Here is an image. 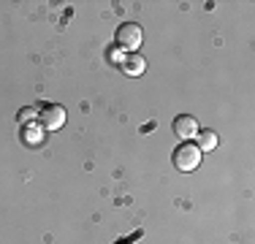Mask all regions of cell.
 Wrapping results in <instances>:
<instances>
[{
    "label": "cell",
    "mask_w": 255,
    "mask_h": 244,
    "mask_svg": "<svg viewBox=\"0 0 255 244\" xmlns=\"http://www.w3.org/2000/svg\"><path fill=\"white\" fill-rule=\"evenodd\" d=\"M117 46L120 49H125V54H133L138 46H141V41H144V33H141V27H138L136 22H123L117 27Z\"/></svg>",
    "instance_id": "6da1fadb"
},
{
    "label": "cell",
    "mask_w": 255,
    "mask_h": 244,
    "mask_svg": "<svg viewBox=\"0 0 255 244\" xmlns=\"http://www.w3.org/2000/svg\"><path fill=\"white\" fill-rule=\"evenodd\" d=\"M38 122L44 125V130H60L65 125V109L57 103H46L38 114Z\"/></svg>",
    "instance_id": "3957f363"
},
{
    "label": "cell",
    "mask_w": 255,
    "mask_h": 244,
    "mask_svg": "<svg viewBox=\"0 0 255 244\" xmlns=\"http://www.w3.org/2000/svg\"><path fill=\"white\" fill-rule=\"evenodd\" d=\"M198 122L196 117H190V114H179L177 120H174V133H177L179 138H185V141H190V138H196L198 136Z\"/></svg>",
    "instance_id": "277c9868"
},
{
    "label": "cell",
    "mask_w": 255,
    "mask_h": 244,
    "mask_svg": "<svg viewBox=\"0 0 255 244\" xmlns=\"http://www.w3.org/2000/svg\"><path fill=\"white\" fill-rule=\"evenodd\" d=\"M33 114H35L33 109H25V112H19V122H22V120H30V117H33Z\"/></svg>",
    "instance_id": "52a82bcc"
},
{
    "label": "cell",
    "mask_w": 255,
    "mask_h": 244,
    "mask_svg": "<svg viewBox=\"0 0 255 244\" xmlns=\"http://www.w3.org/2000/svg\"><path fill=\"white\" fill-rule=\"evenodd\" d=\"M123 71L128 73V76H141V73L147 71V60H144L138 52L125 54V60H123Z\"/></svg>",
    "instance_id": "5b68a950"
},
{
    "label": "cell",
    "mask_w": 255,
    "mask_h": 244,
    "mask_svg": "<svg viewBox=\"0 0 255 244\" xmlns=\"http://www.w3.org/2000/svg\"><path fill=\"white\" fill-rule=\"evenodd\" d=\"M196 141H198L196 146H198L201 152H212V149L217 146V133H215V130H198Z\"/></svg>",
    "instance_id": "8992f818"
},
{
    "label": "cell",
    "mask_w": 255,
    "mask_h": 244,
    "mask_svg": "<svg viewBox=\"0 0 255 244\" xmlns=\"http://www.w3.org/2000/svg\"><path fill=\"white\" fill-rule=\"evenodd\" d=\"M174 166L179 171H196L201 166V149H198L196 144L185 141L182 146H177V152H174Z\"/></svg>",
    "instance_id": "7a4b0ae2"
}]
</instances>
